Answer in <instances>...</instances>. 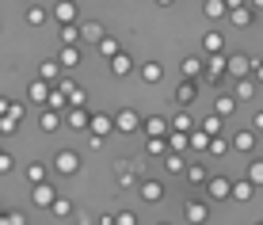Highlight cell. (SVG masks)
<instances>
[{
  "label": "cell",
  "instance_id": "obj_3",
  "mask_svg": "<svg viewBox=\"0 0 263 225\" xmlns=\"http://www.w3.org/2000/svg\"><path fill=\"white\" fill-rule=\"evenodd\" d=\"M111 122H115V130H119V134H138L141 130V115L134 111V107H122L119 115H111Z\"/></svg>",
  "mask_w": 263,
  "mask_h": 225
},
{
  "label": "cell",
  "instance_id": "obj_1",
  "mask_svg": "<svg viewBox=\"0 0 263 225\" xmlns=\"http://www.w3.org/2000/svg\"><path fill=\"white\" fill-rule=\"evenodd\" d=\"M252 61L256 58H248V53H229V58H225V77H229V84L252 77Z\"/></svg>",
  "mask_w": 263,
  "mask_h": 225
},
{
  "label": "cell",
  "instance_id": "obj_12",
  "mask_svg": "<svg viewBox=\"0 0 263 225\" xmlns=\"http://www.w3.org/2000/svg\"><path fill=\"white\" fill-rule=\"evenodd\" d=\"M229 149H237V153H252V149H256V130H240V134H233Z\"/></svg>",
  "mask_w": 263,
  "mask_h": 225
},
{
  "label": "cell",
  "instance_id": "obj_7",
  "mask_svg": "<svg viewBox=\"0 0 263 225\" xmlns=\"http://www.w3.org/2000/svg\"><path fill=\"white\" fill-rule=\"evenodd\" d=\"M88 130H92V138L103 141L107 134H115V122H111V115H88Z\"/></svg>",
  "mask_w": 263,
  "mask_h": 225
},
{
  "label": "cell",
  "instance_id": "obj_48",
  "mask_svg": "<svg viewBox=\"0 0 263 225\" xmlns=\"http://www.w3.org/2000/svg\"><path fill=\"white\" fill-rule=\"evenodd\" d=\"M244 8H252V12H263V0H244Z\"/></svg>",
  "mask_w": 263,
  "mask_h": 225
},
{
  "label": "cell",
  "instance_id": "obj_35",
  "mask_svg": "<svg viewBox=\"0 0 263 225\" xmlns=\"http://www.w3.org/2000/svg\"><path fill=\"white\" fill-rule=\"evenodd\" d=\"M96 46H99V53H103V58H115V53L122 50V46H119V39H111V34H103V39H99Z\"/></svg>",
  "mask_w": 263,
  "mask_h": 225
},
{
  "label": "cell",
  "instance_id": "obj_8",
  "mask_svg": "<svg viewBox=\"0 0 263 225\" xmlns=\"http://www.w3.org/2000/svg\"><path fill=\"white\" fill-rule=\"evenodd\" d=\"M31 199H34V206H42V210H50V202L58 199V191H53V183H50V179H42V183H34Z\"/></svg>",
  "mask_w": 263,
  "mask_h": 225
},
{
  "label": "cell",
  "instance_id": "obj_55",
  "mask_svg": "<svg viewBox=\"0 0 263 225\" xmlns=\"http://www.w3.org/2000/svg\"><path fill=\"white\" fill-rule=\"evenodd\" d=\"M259 225H263V221H259Z\"/></svg>",
  "mask_w": 263,
  "mask_h": 225
},
{
  "label": "cell",
  "instance_id": "obj_2",
  "mask_svg": "<svg viewBox=\"0 0 263 225\" xmlns=\"http://www.w3.org/2000/svg\"><path fill=\"white\" fill-rule=\"evenodd\" d=\"M80 172V153L77 149H61L53 157V176H77Z\"/></svg>",
  "mask_w": 263,
  "mask_h": 225
},
{
  "label": "cell",
  "instance_id": "obj_10",
  "mask_svg": "<svg viewBox=\"0 0 263 225\" xmlns=\"http://www.w3.org/2000/svg\"><path fill=\"white\" fill-rule=\"evenodd\" d=\"M50 20H53V23H77V4H72V0H58Z\"/></svg>",
  "mask_w": 263,
  "mask_h": 225
},
{
  "label": "cell",
  "instance_id": "obj_47",
  "mask_svg": "<svg viewBox=\"0 0 263 225\" xmlns=\"http://www.w3.org/2000/svg\"><path fill=\"white\" fill-rule=\"evenodd\" d=\"M252 77H256V80H263V61H252Z\"/></svg>",
  "mask_w": 263,
  "mask_h": 225
},
{
  "label": "cell",
  "instance_id": "obj_51",
  "mask_svg": "<svg viewBox=\"0 0 263 225\" xmlns=\"http://www.w3.org/2000/svg\"><path fill=\"white\" fill-rule=\"evenodd\" d=\"M99 225H115V214H99Z\"/></svg>",
  "mask_w": 263,
  "mask_h": 225
},
{
  "label": "cell",
  "instance_id": "obj_25",
  "mask_svg": "<svg viewBox=\"0 0 263 225\" xmlns=\"http://www.w3.org/2000/svg\"><path fill=\"white\" fill-rule=\"evenodd\" d=\"M183 176H187V179H191V183H195V187H202V183H206V179H210V172H206V168H202V164H187V168H183Z\"/></svg>",
  "mask_w": 263,
  "mask_h": 225
},
{
  "label": "cell",
  "instance_id": "obj_33",
  "mask_svg": "<svg viewBox=\"0 0 263 225\" xmlns=\"http://www.w3.org/2000/svg\"><path fill=\"white\" fill-rule=\"evenodd\" d=\"M50 88H53V84H50V80H34V84H31V100H34V103H46V96H50Z\"/></svg>",
  "mask_w": 263,
  "mask_h": 225
},
{
  "label": "cell",
  "instance_id": "obj_29",
  "mask_svg": "<svg viewBox=\"0 0 263 225\" xmlns=\"http://www.w3.org/2000/svg\"><path fill=\"white\" fill-rule=\"evenodd\" d=\"M183 77H187V80H198V77H202V58H183Z\"/></svg>",
  "mask_w": 263,
  "mask_h": 225
},
{
  "label": "cell",
  "instance_id": "obj_44",
  "mask_svg": "<svg viewBox=\"0 0 263 225\" xmlns=\"http://www.w3.org/2000/svg\"><path fill=\"white\" fill-rule=\"evenodd\" d=\"M115 225H138V214L134 210H119L115 214Z\"/></svg>",
  "mask_w": 263,
  "mask_h": 225
},
{
  "label": "cell",
  "instance_id": "obj_31",
  "mask_svg": "<svg viewBox=\"0 0 263 225\" xmlns=\"http://www.w3.org/2000/svg\"><path fill=\"white\" fill-rule=\"evenodd\" d=\"M244 179H248L252 187H263V160H252L248 172H244Z\"/></svg>",
  "mask_w": 263,
  "mask_h": 225
},
{
  "label": "cell",
  "instance_id": "obj_4",
  "mask_svg": "<svg viewBox=\"0 0 263 225\" xmlns=\"http://www.w3.org/2000/svg\"><path fill=\"white\" fill-rule=\"evenodd\" d=\"M138 195H141V202L157 206L160 199H164V183H160V179H153V176H145L141 183H138Z\"/></svg>",
  "mask_w": 263,
  "mask_h": 225
},
{
  "label": "cell",
  "instance_id": "obj_54",
  "mask_svg": "<svg viewBox=\"0 0 263 225\" xmlns=\"http://www.w3.org/2000/svg\"><path fill=\"white\" fill-rule=\"evenodd\" d=\"M160 225H172V221H160Z\"/></svg>",
  "mask_w": 263,
  "mask_h": 225
},
{
  "label": "cell",
  "instance_id": "obj_46",
  "mask_svg": "<svg viewBox=\"0 0 263 225\" xmlns=\"http://www.w3.org/2000/svg\"><path fill=\"white\" fill-rule=\"evenodd\" d=\"M12 164H15V160H12V153H0V176H8V172H12Z\"/></svg>",
  "mask_w": 263,
  "mask_h": 225
},
{
  "label": "cell",
  "instance_id": "obj_36",
  "mask_svg": "<svg viewBox=\"0 0 263 225\" xmlns=\"http://www.w3.org/2000/svg\"><path fill=\"white\" fill-rule=\"evenodd\" d=\"M168 130H179V134H191V130H195V122H191V115H183V111H179L176 119L168 122Z\"/></svg>",
  "mask_w": 263,
  "mask_h": 225
},
{
  "label": "cell",
  "instance_id": "obj_42",
  "mask_svg": "<svg viewBox=\"0 0 263 225\" xmlns=\"http://www.w3.org/2000/svg\"><path fill=\"white\" fill-rule=\"evenodd\" d=\"M65 100H69V107H84V103H88V92H84V88L77 84V88H72V92L65 96Z\"/></svg>",
  "mask_w": 263,
  "mask_h": 225
},
{
  "label": "cell",
  "instance_id": "obj_18",
  "mask_svg": "<svg viewBox=\"0 0 263 225\" xmlns=\"http://www.w3.org/2000/svg\"><path fill=\"white\" fill-rule=\"evenodd\" d=\"M252 195H256V187H252L248 179H233V187H229V199H237V202H248Z\"/></svg>",
  "mask_w": 263,
  "mask_h": 225
},
{
  "label": "cell",
  "instance_id": "obj_15",
  "mask_svg": "<svg viewBox=\"0 0 263 225\" xmlns=\"http://www.w3.org/2000/svg\"><path fill=\"white\" fill-rule=\"evenodd\" d=\"M256 96V80L252 77H244V80H233V100L244 103V100H252Z\"/></svg>",
  "mask_w": 263,
  "mask_h": 225
},
{
  "label": "cell",
  "instance_id": "obj_53",
  "mask_svg": "<svg viewBox=\"0 0 263 225\" xmlns=\"http://www.w3.org/2000/svg\"><path fill=\"white\" fill-rule=\"evenodd\" d=\"M0 225H8V218H4V214H0Z\"/></svg>",
  "mask_w": 263,
  "mask_h": 225
},
{
  "label": "cell",
  "instance_id": "obj_38",
  "mask_svg": "<svg viewBox=\"0 0 263 225\" xmlns=\"http://www.w3.org/2000/svg\"><path fill=\"white\" fill-rule=\"evenodd\" d=\"M46 20H50V12H46V8H39V4H34V8H27V23H31V27H42Z\"/></svg>",
  "mask_w": 263,
  "mask_h": 225
},
{
  "label": "cell",
  "instance_id": "obj_22",
  "mask_svg": "<svg viewBox=\"0 0 263 225\" xmlns=\"http://www.w3.org/2000/svg\"><path fill=\"white\" fill-rule=\"evenodd\" d=\"M233 111H237V100H233V96H217V103H214V115H217V119H229Z\"/></svg>",
  "mask_w": 263,
  "mask_h": 225
},
{
  "label": "cell",
  "instance_id": "obj_14",
  "mask_svg": "<svg viewBox=\"0 0 263 225\" xmlns=\"http://www.w3.org/2000/svg\"><path fill=\"white\" fill-rule=\"evenodd\" d=\"M80 53H84L80 46H61V53H58L53 61H58L61 69H77V65H80Z\"/></svg>",
  "mask_w": 263,
  "mask_h": 225
},
{
  "label": "cell",
  "instance_id": "obj_41",
  "mask_svg": "<svg viewBox=\"0 0 263 225\" xmlns=\"http://www.w3.org/2000/svg\"><path fill=\"white\" fill-rule=\"evenodd\" d=\"M145 149H149V157H164V153H168V141H164V138H149V141H145Z\"/></svg>",
  "mask_w": 263,
  "mask_h": 225
},
{
  "label": "cell",
  "instance_id": "obj_37",
  "mask_svg": "<svg viewBox=\"0 0 263 225\" xmlns=\"http://www.w3.org/2000/svg\"><path fill=\"white\" fill-rule=\"evenodd\" d=\"M164 141H168V149H172V153H183V149H187V134H179V130H168V138H164Z\"/></svg>",
  "mask_w": 263,
  "mask_h": 225
},
{
  "label": "cell",
  "instance_id": "obj_23",
  "mask_svg": "<svg viewBox=\"0 0 263 225\" xmlns=\"http://www.w3.org/2000/svg\"><path fill=\"white\" fill-rule=\"evenodd\" d=\"M61 77V65L53 58H42V65H39V80H58Z\"/></svg>",
  "mask_w": 263,
  "mask_h": 225
},
{
  "label": "cell",
  "instance_id": "obj_50",
  "mask_svg": "<svg viewBox=\"0 0 263 225\" xmlns=\"http://www.w3.org/2000/svg\"><path fill=\"white\" fill-rule=\"evenodd\" d=\"M233 8H244V0H225V12H233Z\"/></svg>",
  "mask_w": 263,
  "mask_h": 225
},
{
  "label": "cell",
  "instance_id": "obj_9",
  "mask_svg": "<svg viewBox=\"0 0 263 225\" xmlns=\"http://www.w3.org/2000/svg\"><path fill=\"white\" fill-rule=\"evenodd\" d=\"M61 115H65V119H61L65 126H72V130H88V107H65Z\"/></svg>",
  "mask_w": 263,
  "mask_h": 225
},
{
  "label": "cell",
  "instance_id": "obj_21",
  "mask_svg": "<svg viewBox=\"0 0 263 225\" xmlns=\"http://www.w3.org/2000/svg\"><path fill=\"white\" fill-rule=\"evenodd\" d=\"M42 179H50V168L42 164V160H34V164H27V183H42Z\"/></svg>",
  "mask_w": 263,
  "mask_h": 225
},
{
  "label": "cell",
  "instance_id": "obj_28",
  "mask_svg": "<svg viewBox=\"0 0 263 225\" xmlns=\"http://www.w3.org/2000/svg\"><path fill=\"white\" fill-rule=\"evenodd\" d=\"M206 153H210V157H225V153H229V138L214 134V138H210V145H206Z\"/></svg>",
  "mask_w": 263,
  "mask_h": 225
},
{
  "label": "cell",
  "instance_id": "obj_19",
  "mask_svg": "<svg viewBox=\"0 0 263 225\" xmlns=\"http://www.w3.org/2000/svg\"><path fill=\"white\" fill-rule=\"evenodd\" d=\"M103 34H107V31H103V23H80V42H92V46H96Z\"/></svg>",
  "mask_w": 263,
  "mask_h": 225
},
{
  "label": "cell",
  "instance_id": "obj_20",
  "mask_svg": "<svg viewBox=\"0 0 263 225\" xmlns=\"http://www.w3.org/2000/svg\"><path fill=\"white\" fill-rule=\"evenodd\" d=\"M141 130L149 134V138H168V119H145Z\"/></svg>",
  "mask_w": 263,
  "mask_h": 225
},
{
  "label": "cell",
  "instance_id": "obj_6",
  "mask_svg": "<svg viewBox=\"0 0 263 225\" xmlns=\"http://www.w3.org/2000/svg\"><path fill=\"white\" fill-rule=\"evenodd\" d=\"M202 187H206V195H210V199L217 202V199H229V187H233V179H225V176H210Z\"/></svg>",
  "mask_w": 263,
  "mask_h": 225
},
{
  "label": "cell",
  "instance_id": "obj_16",
  "mask_svg": "<svg viewBox=\"0 0 263 225\" xmlns=\"http://www.w3.org/2000/svg\"><path fill=\"white\" fill-rule=\"evenodd\" d=\"M176 100L183 103V107H191V103L198 100V80H183V84L176 88Z\"/></svg>",
  "mask_w": 263,
  "mask_h": 225
},
{
  "label": "cell",
  "instance_id": "obj_26",
  "mask_svg": "<svg viewBox=\"0 0 263 225\" xmlns=\"http://www.w3.org/2000/svg\"><path fill=\"white\" fill-rule=\"evenodd\" d=\"M164 168H168V172H176V176H179V172H183V168H187L183 153H172V149H168V153H164Z\"/></svg>",
  "mask_w": 263,
  "mask_h": 225
},
{
  "label": "cell",
  "instance_id": "obj_11",
  "mask_svg": "<svg viewBox=\"0 0 263 225\" xmlns=\"http://www.w3.org/2000/svg\"><path fill=\"white\" fill-rule=\"evenodd\" d=\"M107 65H111V73L115 77H130L134 73V58H130V53H115V58H107Z\"/></svg>",
  "mask_w": 263,
  "mask_h": 225
},
{
  "label": "cell",
  "instance_id": "obj_40",
  "mask_svg": "<svg viewBox=\"0 0 263 225\" xmlns=\"http://www.w3.org/2000/svg\"><path fill=\"white\" fill-rule=\"evenodd\" d=\"M229 20L237 23V27H252V8H233Z\"/></svg>",
  "mask_w": 263,
  "mask_h": 225
},
{
  "label": "cell",
  "instance_id": "obj_13",
  "mask_svg": "<svg viewBox=\"0 0 263 225\" xmlns=\"http://www.w3.org/2000/svg\"><path fill=\"white\" fill-rule=\"evenodd\" d=\"M202 50H206V58H210V53H225V34L221 31H206L202 34Z\"/></svg>",
  "mask_w": 263,
  "mask_h": 225
},
{
  "label": "cell",
  "instance_id": "obj_27",
  "mask_svg": "<svg viewBox=\"0 0 263 225\" xmlns=\"http://www.w3.org/2000/svg\"><path fill=\"white\" fill-rule=\"evenodd\" d=\"M61 39H65V46H77L80 42V20L77 23H61Z\"/></svg>",
  "mask_w": 263,
  "mask_h": 225
},
{
  "label": "cell",
  "instance_id": "obj_39",
  "mask_svg": "<svg viewBox=\"0 0 263 225\" xmlns=\"http://www.w3.org/2000/svg\"><path fill=\"white\" fill-rule=\"evenodd\" d=\"M198 130H202V134H210V138H214V134H221V119H217V115H206V119L198 122Z\"/></svg>",
  "mask_w": 263,
  "mask_h": 225
},
{
  "label": "cell",
  "instance_id": "obj_49",
  "mask_svg": "<svg viewBox=\"0 0 263 225\" xmlns=\"http://www.w3.org/2000/svg\"><path fill=\"white\" fill-rule=\"evenodd\" d=\"M252 130H263V111H259V115H252Z\"/></svg>",
  "mask_w": 263,
  "mask_h": 225
},
{
  "label": "cell",
  "instance_id": "obj_32",
  "mask_svg": "<svg viewBox=\"0 0 263 225\" xmlns=\"http://www.w3.org/2000/svg\"><path fill=\"white\" fill-rule=\"evenodd\" d=\"M202 12H206V20H221L225 15V0H202Z\"/></svg>",
  "mask_w": 263,
  "mask_h": 225
},
{
  "label": "cell",
  "instance_id": "obj_5",
  "mask_svg": "<svg viewBox=\"0 0 263 225\" xmlns=\"http://www.w3.org/2000/svg\"><path fill=\"white\" fill-rule=\"evenodd\" d=\"M183 218H187V225H206V221H210V206L191 199V202L183 206Z\"/></svg>",
  "mask_w": 263,
  "mask_h": 225
},
{
  "label": "cell",
  "instance_id": "obj_30",
  "mask_svg": "<svg viewBox=\"0 0 263 225\" xmlns=\"http://www.w3.org/2000/svg\"><path fill=\"white\" fill-rule=\"evenodd\" d=\"M58 126H61V115H58V111H46V115L39 119V130H42V134H53Z\"/></svg>",
  "mask_w": 263,
  "mask_h": 225
},
{
  "label": "cell",
  "instance_id": "obj_52",
  "mask_svg": "<svg viewBox=\"0 0 263 225\" xmlns=\"http://www.w3.org/2000/svg\"><path fill=\"white\" fill-rule=\"evenodd\" d=\"M157 4H160V8H172V4H176V0H157Z\"/></svg>",
  "mask_w": 263,
  "mask_h": 225
},
{
  "label": "cell",
  "instance_id": "obj_43",
  "mask_svg": "<svg viewBox=\"0 0 263 225\" xmlns=\"http://www.w3.org/2000/svg\"><path fill=\"white\" fill-rule=\"evenodd\" d=\"M50 210H53V214H58V218H69V210H72V202H69V199H61V195H58V199H53V202H50Z\"/></svg>",
  "mask_w": 263,
  "mask_h": 225
},
{
  "label": "cell",
  "instance_id": "obj_34",
  "mask_svg": "<svg viewBox=\"0 0 263 225\" xmlns=\"http://www.w3.org/2000/svg\"><path fill=\"white\" fill-rule=\"evenodd\" d=\"M206 145H210V134H202V130H191V134H187V149H198V153H202Z\"/></svg>",
  "mask_w": 263,
  "mask_h": 225
},
{
  "label": "cell",
  "instance_id": "obj_17",
  "mask_svg": "<svg viewBox=\"0 0 263 225\" xmlns=\"http://www.w3.org/2000/svg\"><path fill=\"white\" fill-rule=\"evenodd\" d=\"M141 80L145 84H160V80H164V65H160V61H145L141 65Z\"/></svg>",
  "mask_w": 263,
  "mask_h": 225
},
{
  "label": "cell",
  "instance_id": "obj_45",
  "mask_svg": "<svg viewBox=\"0 0 263 225\" xmlns=\"http://www.w3.org/2000/svg\"><path fill=\"white\" fill-rule=\"evenodd\" d=\"M4 115H8V119H15V122H23V115H27V111H23V103H8V111H4Z\"/></svg>",
  "mask_w": 263,
  "mask_h": 225
},
{
  "label": "cell",
  "instance_id": "obj_24",
  "mask_svg": "<svg viewBox=\"0 0 263 225\" xmlns=\"http://www.w3.org/2000/svg\"><path fill=\"white\" fill-rule=\"evenodd\" d=\"M69 107V100H65V92H58V88H50V96H46V111H65Z\"/></svg>",
  "mask_w": 263,
  "mask_h": 225
}]
</instances>
